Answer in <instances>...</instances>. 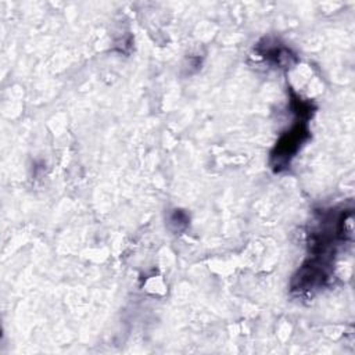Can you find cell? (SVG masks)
I'll return each mask as SVG.
<instances>
[{
	"label": "cell",
	"mask_w": 355,
	"mask_h": 355,
	"mask_svg": "<svg viewBox=\"0 0 355 355\" xmlns=\"http://www.w3.org/2000/svg\"><path fill=\"white\" fill-rule=\"evenodd\" d=\"M306 135H308V130L305 125L297 123L288 133L282 136V139L276 144V148L272 153V165L277 171H280L290 162L291 157H294V154L297 153L300 144L306 137Z\"/></svg>",
	"instance_id": "obj_1"
}]
</instances>
